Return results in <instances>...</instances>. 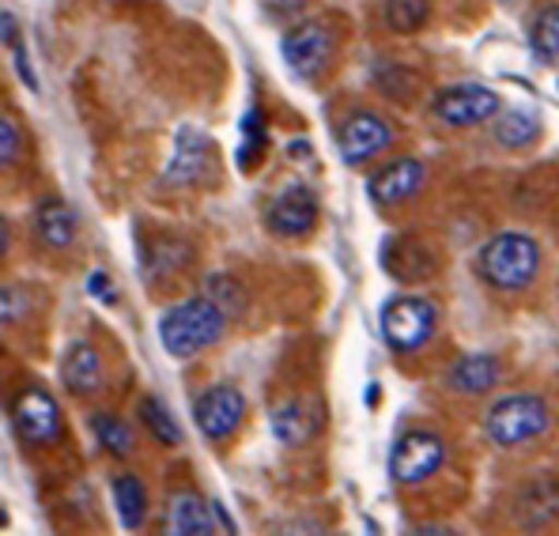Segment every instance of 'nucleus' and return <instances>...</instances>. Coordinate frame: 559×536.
<instances>
[{"instance_id": "obj_2", "label": "nucleus", "mask_w": 559, "mask_h": 536, "mask_svg": "<svg viewBox=\"0 0 559 536\" xmlns=\"http://www.w3.org/2000/svg\"><path fill=\"white\" fill-rule=\"evenodd\" d=\"M540 272V246L530 235L518 230H503V235L488 238V246L480 250V276L491 287L503 291H522L537 279Z\"/></svg>"}, {"instance_id": "obj_27", "label": "nucleus", "mask_w": 559, "mask_h": 536, "mask_svg": "<svg viewBox=\"0 0 559 536\" xmlns=\"http://www.w3.org/2000/svg\"><path fill=\"white\" fill-rule=\"evenodd\" d=\"M204 295H209L212 302H216L224 313H242L246 310V291L235 284L231 276H209V284H204Z\"/></svg>"}, {"instance_id": "obj_20", "label": "nucleus", "mask_w": 559, "mask_h": 536, "mask_svg": "<svg viewBox=\"0 0 559 536\" xmlns=\"http://www.w3.org/2000/svg\"><path fill=\"white\" fill-rule=\"evenodd\" d=\"M114 507H118L121 525H126V529H140V525H144V517H147L144 484H140L136 476L121 473L118 480H114Z\"/></svg>"}, {"instance_id": "obj_29", "label": "nucleus", "mask_w": 559, "mask_h": 536, "mask_svg": "<svg viewBox=\"0 0 559 536\" xmlns=\"http://www.w3.org/2000/svg\"><path fill=\"white\" fill-rule=\"evenodd\" d=\"M87 287H92V295L98 302H114L118 299V291H114V284H110V276L106 272H95L92 279H87Z\"/></svg>"}, {"instance_id": "obj_5", "label": "nucleus", "mask_w": 559, "mask_h": 536, "mask_svg": "<svg viewBox=\"0 0 559 536\" xmlns=\"http://www.w3.org/2000/svg\"><path fill=\"white\" fill-rule=\"evenodd\" d=\"M280 53H284L287 69H292L295 76H302V80L318 76V72H325L329 61H333V31H329V23L322 20H307L287 31Z\"/></svg>"}, {"instance_id": "obj_18", "label": "nucleus", "mask_w": 559, "mask_h": 536, "mask_svg": "<svg viewBox=\"0 0 559 536\" xmlns=\"http://www.w3.org/2000/svg\"><path fill=\"white\" fill-rule=\"evenodd\" d=\"M35 227L38 235H43L46 246H53V250H69L72 242H76V212L69 209L64 201H57V196H49V201L38 204L35 212Z\"/></svg>"}, {"instance_id": "obj_3", "label": "nucleus", "mask_w": 559, "mask_h": 536, "mask_svg": "<svg viewBox=\"0 0 559 536\" xmlns=\"http://www.w3.org/2000/svg\"><path fill=\"white\" fill-rule=\"evenodd\" d=\"M484 431L496 446L514 450L530 439H540L548 431V408L540 397H530V393H514V397H503L488 408L484 416Z\"/></svg>"}, {"instance_id": "obj_28", "label": "nucleus", "mask_w": 559, "mask_h": 536, "mask_svg": "<svg viewBox=\"0 0 559 536\" xmlns=\"http://www.w3.org/2000/svg\"><path fill=\"white\" fill-rule=\"evenodd\" d=\"M15 159H20V126L4 114V118H0V163L12 167Z\"/></svg>"}, {"instance_id": "obj_4", "label": "nucleus", "mask_w": 559, "mask_h": 536, "mask_svg": "<svg viewBox=\"0 0 559 536\" xmlns=\"http://www.w3.org/2000/svg\"><path fill=\"white\" fill-rule=\"evenodd\" d=\"M435 333V307L416 295L385 302L382 310V336L393 352H419Z\"/></svg>"}, {"instance_id": "obj_6", "label": "nucleus", "mask_w": 559, "mask_h": 536, "mask_svg": "<svg viewBox=\"0 0 559 536\" xmlns=\"http://www.w3.org/2000/svg\"><path fill=\"white\" fill-rule=\"evenodd\" d=\"M447 461V446L439 434L431 431H408L397 439V446L390 453V473L397 484H424L427 476H435Z\"/></svg>"}, {"instance_id": "obj_30", "label": "nucleus", "mask_w": 559, "mask_h": 536, "mask_svg": "<svg viewBox=\"0 0 559 536\" xmlns=\"http://www.w3.org/2000/svg\"><path fill=\"white\" fill-rule=\"evenodd\" d=\"M12 49V57H15V69H20V80L27 84L31 91H38V80H35V72H31V61H27V53H23V46L15 43V46H8Z\"/></svg>"}, {"instance_id": "obj_10", "label": "nucleus", "mask_w": 559, "mask_h": 536, "mask_svg": "<svg viewBox=\"0 0 559 536\" xmlns=\"http://www.w3.org/2000/svg\"><path fill=\"white\" fill-rule=\"evenodd\" d=\"M269 219V230L280 238H302L310 235L318 224V201L314 193H310L307 186H299V181H292V186H284L280 193L273 196V204H269L265 212Z\"/></svg>"}, {"instance_id": "obj_11", "label": "nucleus", "mask_w": 559, "mask_h": 536, "mask_svg": "<svg viewBox=\"0 0 559 536\" xmlns=\"http://www.w3.org/2000/svg\"><path fill=\"white\" fill-rule=\"evenodd\" d=\"M269 424H273L276 442H284V446H302V442H310L322 431L325 412L314 397H284L280 404H273Z\"/></svg>"}, {"instance_id": "obj_22", "label": "nucleus", "mask_w": 559, "mask_h": 536, "mask_svg": "<svg viewBox=\"0 0 559 536\" xmlns=\"http://www.w3.org/2000/svg\"><path fill=\"white\" fill-rule=\"evenodd\" d=\"M140 261H144V276L147 279L163 276V272L170 276V272L189 265V246L186 242H155V246H147V250L140 253Z\"/></svg>"}, {"instance_id": "obj_24", "label": "nucleus", "mask_w": 559, "mask_h": 536, "mask_svg": "<svg viewBox=\"0 0 559 536\" xmlns=\"http://www.w3.org/2000/svg\"><path fill=\"white\" fill-rule=\"evenodd\" d=\"M385 23H390V31H397V35H413L427 23V15H431V0H385Z\"/></svg>"}, {"instance_id": "obj_21", "label": "nucleus", "mask_w": 559, "mask_h": 536, "mask_svg": "<svg viewBox=\"0 0 559 536\" xmlns=\"http://www.w3.org/2000/svg\"><path fill=\"white\" fill-rule=\"evenodd\" d=\"M537 133H540V121L525 110H507L496 118V140L503 147H525L537 140Z\"/></svg>"}, {"instance_id": "obj_13", "label": "nucleus", "mask_w": 559, "mask_h": 536, "mask_svg": "<svg viewBox=\"0 0 559 536\" xmlns=\"http://www.w3.org/2000/svg\"><path fill=\"white\" fill-rule=\"evenodd\" d=\"M559 517V480L556 476H540L530 480L514 499V522L522 529H545Z\"/></svg>"}, {"instance_id": "obj_16", "label": "nucleus", "mask_w": 559, "mask_h": 536, "mask_svg": "<svg viewBox=\"0 0 559 536\" xmlns=\"http://www.w3.org/2000/svg\"><path fill=\"white\" fill-rule=\"evenodd\" d=\"M209 155H212L209 136L182 126L175 133V155H170V163H167V178L170 181H197L204 175V167H209Z\"/></svg>"}, {"instance_id": "obj_15", "label": "nucleus", "mask_w": 559, "mask_h": 536, "mask_svg": "<svg viewBox=\"0 0 559 536\" xmlns=\"http://www.w3.org/2000/svg\"><path fill=\"white\" fill-rule=\"evenodd\" d=\"M424 181V163L419 159H393L371 178V201L374 204H401L419 189Z\"/></svg>"}, {"instance_id": "obj_12", "label": "nucleus", "mask_w": 559, "mask_h": 536, "mask_svg": "<svg viewBox=\"0 0 559 536\" xmlns=\"http://www.w3.org/2000/svg\"><path fill=\"white\" fill-rule=\"evenodd\" d=\"M393 140V129L385 118H378V114H352L348 121L341 126V155L344 163H352V167H359V163H367L371 155L385 152Z\"/></svg>"}, {"instance_id": "obj_23", "label": "nucleus", "mask_w": 559, "mask_h": 536, "mask_svg": "<svg viewBox=\"0 0 559 536\" xmlns=\"http://www.w3.org/2000/svg\"><path fill=\"white\" fill-rule=\"evenodd\" d=\"M92 427H95V439L103 442L114 457H129V453H133V427H129L126 419L110 416V412H98V416H92Z\"/></svg>"}, {"instance_id": "obj_14", "label": "nucleus", "mask_w": 559, "mask_h": 536, "mask_svg": "<svg viewBox=\"0 0 559 536\" xmlns=\"http://www.w3.org/2000/svg\"><path fill=\"white\" fill-rule=\"evenodd\" d=\"M61 382L76 397H95L103 390V359L87 341H76L61 359Z\"/></svg>"}, {"instance_id": "obj_7", "label": "nucleus", "mask_w": 559, "mask_h": 536, "mask_svg": "<svg viewBox=\"0 0 559 536\" xmlns=\"http://www.w3.org/2000/svg\"><path fill=\"white\" fill-rule=\"evenodd\" d=\"M12 424L31 446H53L61 439V408L46 390H23L12 404Z\"/></svg>"}, {"instance_id": "obj_26", "label": "nucleus", "mask_w": 559, "mask_h": 536, "mask_svg": "<svg viewBox=\"0 0 559 536\" xmlns=\"http://www.w3.org/2000/svg\"><path fill=\"white\" fill-rule=\"evenodd\" d=\"M140 419H144V427L155 434L159 442H167V446H178L182 442V431H178V424L170 419V412L163 408L155 397H144V404H140Z\"/></svg>"}, {"instance_id": "obj_19", "label": "nucleus", "mask_w": 559, "mask_h": 536, "mask_svg": "<svg viewBox=\"0 0 559 536\" xmlns=\"http://www.w3.org/2000/svg\"><path fill=\"white\" fill-rule=\"evenodd\" d=\"M499 374H503V370H499L496 356H465L454 370H450V385H454L457 393H473V397H480V393L496 390Z\"/></svg>"}, {"instance_id": "obj_17", "label": "nucleus", "mask_w": 559, "mask_h": 536, "mask_svg": "<svg viewBox=\"0 0 559 536\" xmlns=\"http://www.w3.org/2000/svg\"><path fill=\"white\" fill-rule=\"evenodd\" d=\"M216 510L212 502H204L197 491H182L170 499V533L178 536H209L216 529Z\"/></svg>"}, {"instance_id": "obj_1", "label": "nucleus", "mask_w": 559, "mask_h": 536, "mask_svg": "<svg viewBox=\"0 0 559 536\" xmlns=\"http://www.w3.org/2000/svg\"><path fill=\"white\" fill-rule=\"evenodd\" d=\"M227 313L209 299V295H197L178 307H170L159 318V341L167 348V356L175 359H193L197 352L212 348V344L224 336Z\"/></svg>"}, {"instance_id": "obj_8", "label": "nucleus", "mask_w": 559, "mask_h": 536, "mask_svg": "<svg viewBox=\"0 0 559 536\" xmlns=\"http://www.w3.org/2000/svg\"><path fill=\"white\" fill-rule=\"evenodd\" d=\"M431 110H435V118L447 121V126H480V121L499 114V95L480 84H457V87L439 91Z\"/></svg>"}, {"instance_id": "obj_31", "label": "nucleus", "mask_w": 559, "mask_h": 536, "mask_svg": "<svg viewBox=\"0 0 559 536\" xmlns=\"http://www.w3.org/2000/svg\"><path fill=\"white\" fill-rule=\"evenodd\" d=\"M503 4H511V0H503Z\"/></svg>"}, {"instance_id": "obj_9", "label": "nucleus", "mask_w": 559, "mask_h": 536, "mask_svg": "<svg viewBox=\"0 0 559 536\" xmlns=\"http://www.w3.org/2000/svg\"><path fill=\"white\" fill-rule=\"evenodd\" d=\"M193 416L204 439H212V442L231 439L246 419V397L235 385H212V390H204L201 397H197Z\"/></svg>"}, {"instance_id": "obj_25", "label": "nucleus", "mask_w": 559, "mask_h": 536, "mask_svg": "<svg viewBox=\"0 0 559 536\" xmlns=\"http://www.w3.org/2000/svg\"><path fill=\"white\" fill-rule=\"evenodd\" d=\"M533 53L540 61H559V4L540 8L537 23H533Z\"/></svg>"}]
</instances>
